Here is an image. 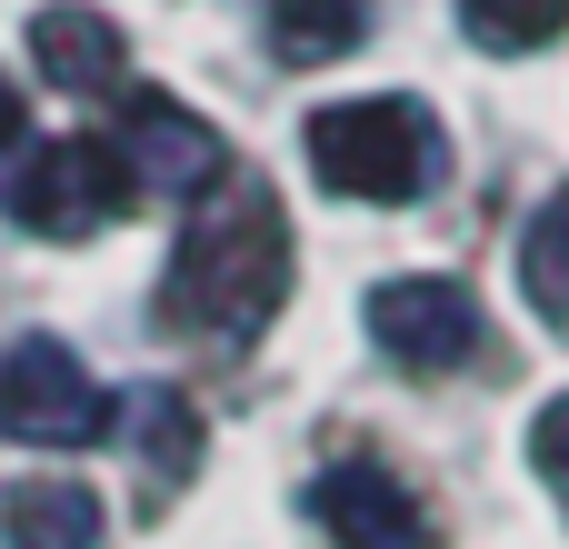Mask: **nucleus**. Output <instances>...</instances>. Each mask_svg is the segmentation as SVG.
Wrapping results in <instances>:
<instances>
[{
    "instance_id": "nucleus-1",
    "label": "nucleus",
    "mask_w": 569,
    "mask_h": 549,
    "mask_svg": "<svg viewBox=\"0 0 569 549\" xmlns=\"http://www.w3.org/2000/svg\"><path fill=\"white\" fill-rule=\"evenodd\" d=\"M290 290V230L280 200L260 180H220L210 210H190L180 250H170V320L210 330V340H250Z\"/></svg>"
},
{
    "instance_id": "nucleus-2",
    "label": "nucleus",
    "mask_w": 569,
    "mask_h": 549,
    "mask_svg": "<svg viewBox=\"0 0 569 549\" xmlns=\"http://www.w3.org/2000/svg\"><path fill=\"white\" fill-rule=\"evenodd\" d=\"M300 150H310L320 190H340V200H430L440 170H450L440 120H430L420 100H400V90H370V100H330V110H310Z\"/></svg>"
},
{
    "instance_id": "nucleus-3",
    "label": "nucleus",
    "mask_w": 569,
    "mask_h": 549,
    "mask_svg": "<svg viewBox=\"0 0 569 549\" xmlns=\"http://www.w3.org/2000/svg\"><path fill=\"white\" fill-rule=\"evenodd\" d=\"M130 200H140V180H130L120 140H40V150L10 170V210H20L40 240H90V230H110Z\"/></svg>"
},
{
    "instance_id": "nucleus-4",
    "label": "nucleus",
    "mask_w": 569,
    "mask_h": 549,
    "mask_svg": "<svg viewBox=\"0 0 569 549\" xmlns=\"http://www.w3.org/2000/svg\"><path fill=\"white\" fill-rule=\"evenodd\" d=\"M0 430L10 440H40V450H80L110 430V390L80 370V350L60 340H20L0 360Z\"/></svg>"
},
{
    "instance_id": "nucleus-5",
    "label": "nucleus",
    "mask_w": 569,
    "mask_h": 549,
    "mask_svg": "<svg viewBox=\"0 0 569 549\" xmlns=\"http://www.w3.org/2000/svg\"><path fill=\"white\" fill-rule=\"evenodd\" d=\"M370 340L400 370H460L480 350V300L460 280H380L370 290Z\"/></svg>"
},
{
    "instance_id": "nucleus-6",
    "label": "nucleus",
    "mask_w": 569,
    "mask_h": 549,
    "mask_svg": "<svg viewBox=\"0 0 569 549\" xmlns=\"http://www.w3.org/2000/svg\"><path fill=\"white\" fill-rule=\"evenodd\" d=\"M120 160H130V180H140V190H170V200H200V190H220V180H230L220 130H210L200 110L160 100V90H140V100H130Z\"/></svg>"
},
{
    "instance_id": "nucleus-7",
    "label": "nucleus",
    "mask_w": 569,
    "mask_h": 549,
    "mask_svg": "<svg viewBox=\"0 0 569 549\" xmlns=\"http://www.w3.org/2000/svg\"><path fill=\"white\" fill-rule=\"evenodd\" d=\"M310 510H320V530H330L340 549H430L420 500H410L400 470H380V460H340V470H320Z\"/></svg>"
},
{
    "instance_id": "nucleus-8",
    "label": "nucleus",
    "mask_w": 569,
    "mask_h": 549,
    "mask_svg": "<svg viewBox=\"0 0 569 549\" xmlns=\"http://www.w3.org/2000/svg\"><path fill=\"white\" fill-rule=\"evenodd\" d=\"M30 60H40L60 90H110L130 50H120L110 10H40V20H30Z\"/></svg>"
},
{
    "instance_id": "nucleus-9",
    "label": "nucleus",
    "mask_w": 569,
    "mask_h": 549,
    "mask_svg": "<svg viewBox=\"0 0 569 549\" xmlns=\"http://www.w3.org/2000/svg\"><path fill=\"white\" fill-rule=\"evenodd\" d=\"M0 540L10 549H100V500L80 480H20V490H0Z\"/></svg>"
},
{
    "instance_id": "nucleus-10",
    "label": "nucleus",
    "mask_w": 569,
    "mask_h": 549,
    "mask_svg": "<svg viewBox=\"0 0 569 549\" xmlns=\"http://www.w3.org/2000/svg\"><path fill=\"white\" fill-rule=\"evenodd\" d=\"M520 290L550 330H569V190H550L520 230Z\"/></svg>"
},
{
    "instance_id": "nucleus-11",
    "label": "nucleus",
    "mask_w": 569,
    "mask_h": 549,
    "mask_svg": "<svg viewBox=\"0 0 569 549\" xmlns=\"http://www.w3.org/2000/svg\"><path fill=\"white\" fill-rule=\"evenodd\" d=\"M360 40V0H270V50L280 60H340Z\"/></svg>"
},
{
    "instance_id": "nucleus-12",
    "label": "nucleus",
    "mask_w": 569,
    "mask_h": 549,
    "mask_svg": "<svg viewBox=\"0 0 569 549\" xmlns=\"http://www.w3.org/2000/svg\"><path fill=\"white\" fill-rule=\"evenodd\" d=\"M460 30L480 50H540L569 30V0H460Z\"/></svg>"
},
{
    "instance_id": "nucleus-13",
    "label": "nucleus",
    "mask_w": 569,
    "mask_h": 549,
    "mask_svg": "<svg viewBox=\"0 0 569 549\" xmlns=\"http://www.w3.org/2000/svg\"><path fill=\"white\" fill-rule=\"evenodd\" d=\"M140 440H150V470H160V480H180V470H190V450H200V430H190V410H180L170 390H150Z\"/></svg>"
},
{
    "instance_id": "nucleus-14",
    "label": "nucleus",
    "mask_w": 569,
    "mask_h": 549,
    "mask_svg": "<svg viewBox=\"0 0 569 549\" xmlns=\"http://www.w3.org/2000/svg\"><path fill=\"white\" fill-rule=\"evenodd\" d=\"M530 460H540V480L569 500V390L540 410V420H530Z\"/></svg>"
},
{
    "instance_id": "nucleus-15",
    "label": "nucleus",
    "mask_w": 569,
    "mask_h": 549,
    "mask_svg": "<svg viewBox=\"0 0 569 549\" xmlns=\"http://www.w3.org/2000/svg\"><path fill=\"white\" fill-rule=\"evenodd\" d=\"M10 140H20V90L0 80V150H10Z\"/></svg>"
}]
</instances>
